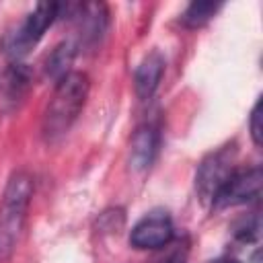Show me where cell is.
<instances>
[{
  "label": "cell",
  "instance_id": "cell-1",
  "mask_svg": "<svg viewBox=\"0 0 263 263\" xmlns=\"http://www.w3.org/2000/svg\"><path fill=\"white\" fill-rule=\"evenodd\" d=\"M88 90L90 82L84 72L72 70L55 82L41 119V134L47 142H58L70 132L80 111L84 109Z\"/></svg>",
  "mask_w": 263,
  "mask_h": 263
},
{
  "label": "cell",
  "instance_id": "cell-2",
  "mask_svg": "<svg viewBox=\"0 0 263 263\" xmlns=\"http://www.w3.org/2000/svg\"><path fill=\"white\" fill-rule=\"evenodd\" d=\"M33 175L25 168L14 171L0 197V263H6L18 245L27 212L33 199Z\"/></svg>",
  "mask_w": 263,
  "mask_h": 263
},
{
  "label": "cell",
  "instance_id": "cell-3",
  "mask_svg": "<svg viewBox=\"0 0 263 263\" xmlns=\"http://www.w3.org/2000/svg\"><path fill=\"white\" fill-rule=\"evenodd\" d=\"M62 12V4L55 2H41L37 4L18 27H14L12 31H8L2 39V47L4 51L18 60L23 58L33 45L39 43V39L43 37V33L53 25V21L60 16Z\"/></svg>",
  "mask_w": 263,
  "mask_h": 263
},
{
  "label": "cell",
  "instance_id": "cell-4",
  "mask_svg": "<svg viewBox=\"0 0 263 263\" xmlns=\"http://www.w3.org/2000/svg\"><path fill=\"white\" fill-rule=\"evenodd\" d=\"M234 162H236L234 144L222 146V148L210 152L201 160V164L197 166V173H195V191H197L201 203L212 205L216 193L220 191V187L226 183V179L236 168Z\"/></svg>",
  "mask_w": 263,
  "mask_h": 263
},
{
  "label": "cell",
  "instance_id": "cell-5",
  "mask_svg": "<svg viewBox=\"0 0 263 263\" xmlns=\"http://www.w3.org/2000/svg\"><path fill=\"white\" fill-rule=\"evenodd\" d=\"M261 166H249V168H234L232 175L226 179V183L220 187L216 193L212 208L214 210H224V208H234L242 205L249 201H255L261 193Z\"/></svg>",
  "mask_w": 263,
  "mask_h": 263
},
{
  "label": "cell",
  "instance_id": "cell-6",
  "mask_svg": "<svg viewBox=\"0 0 263 263\" xmlns=\"http://www.w3.org/2000/svg\"><path fill=\"white\" fill-rule=\"evenodd\" d=\"M173 230L171 216L164 210H152L134 224L129 232V245L140 251L162 249L173 240Z\"/></svg>",
  "mask_w": 263,
  "mask_h": 263
},
{
  "label": "cell",
  "instance_id": "cell-7",
  "mask_svg": "<svg viewBox=\"0 0 263 263\" xmlns=\"http://www.w3.org/2000/svg\"><path fill=\"white\" fill-rule=\"evenodd\" d=\"M74 23H76V33L82 45L92 47L101 41L107 29V8L101 2H90V4H76L70 6Z\"/></svg>",
  "mask_w": 263,
  "mask_h": 263
},
{
  "label": "cell",
  "instance_id": "cell-8",
  "mask_svg": "<svg viewBox=\"0 0 263 263\" xmlns=\"http://www.w3.org/2000/svg\"><path fill=\"white\" fill-rule=\"evenodd\" d=\"M158 129L154 125H140L129 142V164L134 171L142 173L146 168H150V164L154 162V156L158 152Z\"/></svg>",
  "mask_w": 263,
  "mask_h": 263
},
{
  "label": "cell",
  "instance_id": "cell-9",
  "mask_svg": "<svg viewBox=\"0 0 263 263\" xmlns=\"http://www.w3.org/2000/svg\"><path fill=\"white\" fill-rule=\"evenodd\" d=\"M162 74H164V58L160 51H150L142 62L140 66L136 68V74H134V86H136V95L146 101L150 99L160 80H162Z\"/></svg>",
  "mask_w": 263,
  "mask_h": 263
},
{
  "label": "cell",
  "instance_id": "cell-10",
  "mask_svg": "<svg viewBox=\"0 0 263 263\" xmlns=\"http://www.w3.org/2000/svg\"><path fill=\"white\" fill-rule=\"evenodd\" d=\"M74 55H76V43L74 41H62L60 45H55L49 55L45 58V76L53 78L55 82L60 78H64L74 62Z\"/></svg>",
  "mask_w": 263,
  "mask_h": 263
},
{
  "label": "cell",
  "instance_id": "cell-11",
  "mask_svg": "<svg viewBox=\"0 0 263 263\" xmlns=\"http://www.w3.org/2000/svg\"><path fill=\"white\" fill-rule=\"evenodd\" d=\"M222 4L218 2H208V0H201V2H191L187 6V10L183 12L181 21L185 27L189 29H197V27H203L218 10H220Z\"/></svg>",
  "mask_w": 263,
  "mask_h": 263
},
{
  "label": "cell",
  "instance_id": "cell-12",
  "mask_svg": "<svg viewBox=\"0 0 263 263\" xmlns=\"http://www.w3.org/2000/svg\"><path fill=\"white\" fill-rule=\"evenodd\" d=\"M31 82V74L25 68V64H12L4 74V88L10 99H18Z\"/></svg>",
  "mask_w": 263,
  "mask_h": 263
},
{
  "label": "cell",
  "instance_id": "cell-13",
  "mask_svg": "<svg viewBox=\"0 0 263 263\" xmlns=\"http://www.w3.org/2000/svg\"><path fill=\"white\" fill-rule=\"evenodd\" d=\"M249 132H251L253 144L259 148L261 146V134H263V129H261V97L255 101V105L251 109V115H249Z\"/></svg>",
  "mask_w": 263,
  "mask_h": 263
},
{
  "label": "cell",
  "instance_id": "cell-14",
  "mask_svg": "<svg viewBox=\"0 0 263 263\" xmlns=\"http://www.w3.org/2000/svg\"><path fill=\"white\" fill-rule=\"evenodd\" d=\"M236 236L240 240H253V238H257L259 236V216L253 214V216L245 218L238 224V228H236Z\"/></svg>",
  "mask_w": 263,
  "mask_h": 263
},
{
  "label": "cell",
  "instance_id": "cell-15",
  "mask_svg": "<svg viewBox=\"0 0 263 263\" xmlns=\"http://www.w3.org/2000/svg\"><path fill=\"white\" fill-rule=\"evenodd\" d=\"M119 216H123V210H109V212H103L101 214V218H99V230H105V232H119V228L123 226V220H117L115 222V218H119Z\"/></svg>",
  "mask_w": 263,
  "mask_h": 263
},
{
  "label": "cell",
  "instance_id": "cell-16",
  "mask_svg": "<svg viewBox=\"0 0 263 263\" xmlns=\"http://www.w3.org/2000/svg\"><path fill=\"white\" fill-rule=\"evenodd\" d=\"M210 263H240V261L234 259V257H220V259H214V261H210Z\"/></svg>",
  "mask_w": 263,
  "mask_h": 263
}]
</instances>
